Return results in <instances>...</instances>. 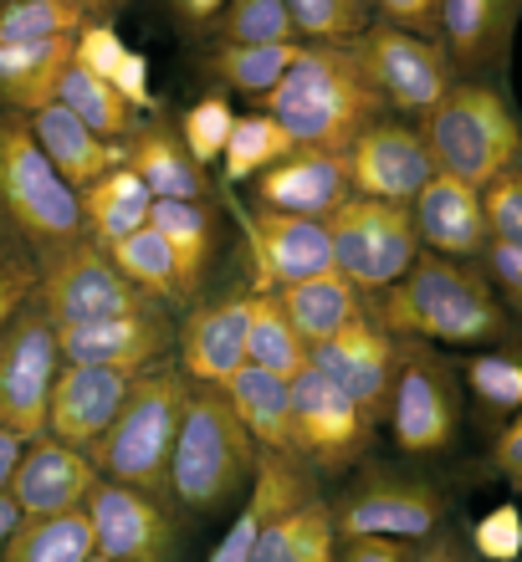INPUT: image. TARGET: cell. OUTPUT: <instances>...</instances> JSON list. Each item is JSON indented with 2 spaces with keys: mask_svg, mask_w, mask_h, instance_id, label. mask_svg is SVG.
<instances>
[{
  "mask_svg": "<svg viewBox=\"0 0 522 562\" xmlns=\"http://www.w3.org/2000/svg\"><path fill=\"white\" fill-rule=\"evenodd\" d=\"M415 562H477V552L466 548V542L451 532V527H441L435 537H425V542H420Z\"/></svg>",
  "mask_w": 522,
  "mask_h": 562,
  "instance_id": "db71d44e",
  "label": "cell"
},
{
  "mask_svg": "<svg viewBox=\"0 0 522 562\" xmlns=\"http://www.w3.org/2000/svg\"><path fill=\"white\" fill-rule=\"evenodd\" d=\"M15 521H21V506L11 502V491H0V552H5V542H11Z\"/></svg>",
  "mask_w": 522,
  "mask_h": 562,
  "instance_id": "9f6ffc18",
  "label": "cell"
},
{
  "mask_svg": "<svg viewBox=\"0 0 522 562\" xmlns=\"http://www.w3.org/2000/svg\"><path fill=\"white\" fill-rule=\"evenodd\" d=\"M57 103L67 108V113H77V119L88 123L92 134H103V138H129L144 123V113H138L129 98H123L119 88H108L103 77H92V72H82V67H67L62 72V88H57Z\"/></svg>",
  "mask_w": 522,
  "mask_h": 562,
  "instance_id": "f35d334b",
  "label": "cell"
},
{
  "mask_svg": "<svg viewBox=\"0 0 522 562\" xmlns=\"http://www.w3.org/2000/svg\"><path fill=\"white\" fill-rule=\"evenodd\" d=\"M374 429L379 425L313 363L292 379V450L298 460H308L313 475L338 481V475L358 471L374 445Z\"/></svg>",
  "mask_w": 522,
  "mask_h": 562,
  "instance_id": "7c38bea8",
  "label": "cell"
},
{
  "mask_svg": "<svg viewBox=\"0 0 522 562\" xmlns=\"http://www.w3.org/2000/svg\"><path fill=\"white\" fill-rule=\"evenodd\" d=\"M481 205H487V225H492V240H508L522 246V164L497 175L487 190H481Z\"/></svg>",
  "mask_w": 522,
  "mask_h": 562,
  "instance_id": "bcb514c9",
  "label": "cell"
},
{
  "mask_svg": "<svg viewBox=\"0 0 522 562\" xmlns=\"http://www.w3.org/2000/svg\"><path fill=\"white\" fill-rule=\"evenodd\" d=\"M77 205H82V231H88V240L108 251V246H119L123 236H134V231L149 225L154 190L123 164L113 175L82 184V190H77Z\"/></svg>",
  "mask_w": 522,
  "mask_h": 562,
  "instance_id": "4dcf8cb0",
  "label": "cell"
},
{
  "mask_svg": "<svg viewBox=\"0 0 522 562\" xmlns=\"http://www.w3.org/2000/svg\"><path fill=\"white\" fill-rule=\"evenodd\" d=\"M518 26L522 0H446L441 5V46H446L456 77L492 82L508 72Z\"/></svg>",
  "mask_w": 522,
  "mask_h": 562,
  "instance_id": "44dd1931",
  "label": "cell"
},
{
  "mask_svg": "<svg viewBox=\"0 0 522 562\" xmlns=\"http://www.w3.org/2000/svg\"><path fill=\"white\" fill-rule=\"evenodd\" d=\"M462 384L492 419L522 415V348H492V353L466 358Z\"/></svg>",
  "mask_w": 522,
  "mask_h": 562,
  "instance_id": "60d3db41",
  "label": "cell"
},
{
  "mask_svg": "<svg viewBox=\"0 0 522 562\" xmlns=\"http://www.w3.org/2000/svg\"><path fill=\"white\" fill-rule=\"evenodd\" d=\"M323 225H329V236H333V261H338V271H344L364 296L395 286L420 256L410 205L348 194Z\"/></svg>",
  "mask_w": 522,
  "mask_h": 562,
  "instance_id": "30bf717a",
  "label": "cell"
},
{
  "mask_svg": "<svg viewBox=\"0 0 522 562\" xmlns=\"http://www.w3.org/2000/svg\"><path fill=\"white\" fill-rule=\"evenodd\" d=\"M287 15L298 26V42L318 46H348L374 26L369 0H287Z\"/></svg>",
  "mask_w": 522,
  "mask_h": 562,
  "instance_id": "b9f144b4",
  "label": "cell"
},
{
  "mask_svg": "<svg viewBox=\"0 0 522 562\" xmlns=\"http://www.w3.org/2000/svg\"><path fill=\"white\" fill-rule=\"evenodd\" d=\"M313 496H318V486H313L308 460L282 456V450H262V456H256L252 491H246V506L236 512V521L225 527V537L215 542V552H210L206 562H252L262 527L277 521L282 512H292V506L313 502Z\"/></svg>",
  "mask_w": 522,
  "mask_h": 562,
  "instance_id": "d4e9b609",
  "label": "cell"
},
{
  "mask_svg": "<svg viewBox=\"0 0 522 562\" xmlns=\"http://www.w3.org/2000/svg\"><path fill=\"white\" fill-rule=\"evenodd\" d=\"M354 46L358 67L374 82V92L385 98V113H404V119H425L451 88H456V67H451L446 46L415 31H400L389 21H374Z\"/></svg>",
  "mask_w": 522,
  "mask_h": 562,
  "instance_id": "8fae6325",
  "label": "cell"
},
{
  "mask_svg": "<svg viewBox=\"0 0 522 562\" xmlns=\"http://www.w3.org/2000/svg\"><path fill=\"white\" fill-rule=\"evenodd\" d=\"M88 562H113V558H103V552H92V558Z\"/></svg>",
  "mask_w": 522,
  "mask_h": 562,
  "instance_id": "680465c9",
  "label": "cell"
},
{
  "mask_svg": "<svg viewBox=\"0 0 522 562\" xmlns=\"http://www.w3.org/2000/svg\"><path fill=\"white\" fill-rule=\"evenodd\" d=\"M369 312L395 338L451 342V348H487L512 333L508 302L497 296L492 277L477 261H451V256L420 251L415 267L395 286L369 296Z\"/></svg>",
  "mask_w": 522,
  "mask_h": 562,
  "instance_id": "6da1fadb",
  "label": "cell"
},
{
  "mask_svg": "<svg viewBox=\"0 0 522 562\" xmlns=\"http://www.w3.org/2000/svg\"><path fill=\"white\" fill-rule=\"evenodd\" d=\"M348 194H354V184H348L344 148L298 144L282 164H271L267 175H256V210H282V215L329 221Z\"/></svg>",
  "mask_w": 522,
  "mask_h": 562,
  "instance_id": "cb8c5ba5",
  "label": "cell"
},
{
  "mask_svg": "<svg viewBox=\"0 0 522 562\" xmlns=\"http://www.w3.org/2000/svg\"><path fill=\"white\" fill-rule=\"evenodd\" d=\"M108 256H113V267L134 281L154 307L179 312V317H185V312L200 302V292H206V281H195L190 271H185V261L169 251V240L159 236L154 225L134 231V236H123L119 246H108Z\"/></svg>",
  "mask_w": 522,
  "mask_h": 562,
  "instance_id": "83f0119b",
  "label": "cell"
},
{
  "mask_svg": "<svg viewBox=\"0 0 522 562\" xmlns=\"http://www.w3.org/2000/svg\"><path fill=\"white\" fill-rule=\"evenodd\" d=\"M410 221H415L420 251L451 256V261H481L492 246L481 190L456 175H431V184L410 200Z\"/></svg>",
  "mask_w": 522,
  "mask_h": 562,
  "instance_id": "7402d4cb",
  "label": "cell"
},
{
  "mask_svg": "<svg viewBox=\"0 0 522 562\" xmlns=\"http://www.w3.org/2000/svg\"><path fill=\"white\" fill-rule=\"evenodd\" d=\"M175 128H179V138H185V148L210 169V164H221L225 138H231V128H236V108H231L225 92L210 88L206 98H195V103L185 108V119H179Z\"/></svg>",
  "mask_w": 522,
  "mask_h": 562,
  "instance_id": "f6af8a7d",
  "label": "cell"
},
{
  "mask_svg": "<svg viewBox=\"0 0 522 562\" xmlns=\"http://www.w3.org/2000/svg\"><path fill=\"white\" fill-rule=\"evenodd\" d=\"M31 267H36V292L31 296L42 302L52 327L154 307L149 296L113 267V256H108L103 246H92L88 236L67 240V246H52V251H36Z\"/></svg>",
  "mask_w": 522,
  "mask_h": 562,
  "instance_id": "9c48e42d",
  "label": "cell"
},
{
  "mask_svg": "<svg viewBox=\"0 0 522 562\" xmlns=\"http://www.w3.org/2000/svg\"><path fill=\"white\" fill-rule=\"evenodd\" d=\"M165 11H169V21H175L179 36H190L195 42V36H210V31H215L225 0H165Z\"/></svg>",
  "mask_w": 522,
  "mask_h": 562,
  "instance_id": "f5cc1de1",
  "label": "cell"
},
{
  "mask_svg": "<svg viewBox=\"0 0 522 562\" xmlns=\"http://www.w3.org/2000/svg\"><path fill=\"white\" fill-rule=\"evenodd\" d=\"M246 363L277 373V379H298L313 363V348L287 323L277 292H246Z\"/></svg>",
  "mask_w": 522,
  "mask_h": 562,
  "instance_id": "d590c367",
  "label": "cell"
},
{
  "mask_svg": "<svg viewBox=\"0 0 522 562\" xmlns=\"http://www.w3.org/2000/svg\"><path fill=\"white\" fill-rule=\"evenodd\" d=\"M241 236H246V261H252V281L246 292H282L292 281L338 271L333 261V236L323 221L308 215H282V210H236Z\"/></svg>",
  "mask_w": 522,
  "mask_h": 562,
  "instance_id": "9a60e30c",
  "label": "cell"
},
{
  "mask_svg": "<svg viewBox=\"0 0 522 562\" xmlns=\"http://www.w3.org/2000/svg\"><path fill=\"white\" fill-rule=\"evenodd\" d=\"M210 36L236 46H287L298 42V26L287 15V0H225Z\"/></svg>",
  "mask_w": 522,
  "mask_h": 562,
  "instance_id": "7bdbcfd3",
  "label": "cell"
},
{
  "mask_svg": "<svg viewBox=\"0 0 522 562\" xmlns=\"http://www.w3.org/2000/svg\"><path fill=\"white\" fill-rule=\"evenodd\" d=\"M175 353H179V373L190 384H210V389L231 384V373L246 369V286L210 296V302H195L179 317Z\"/></svg>",
  "mask_w": 522,
  "mask_h": 562,
  "instance_id": "ffe728a7",
  "label": "cell"
},
{
  "mask_svg": "<svg viewBox=\"0 0 522 562\" xmlns=\"http://www.w3.org/2000/svg\"><path fill=\"white\" fill-rule=\"evenodd\" d=\"M26 123H31V138H36L42 154L52 159V169H57L73 190H82V184H92V179H103L129 164V148H123L119 138L92 134L88 123L77 119V113H67L62 103H46V108H36V113H26Z\"/></svg>",
  "mask_w": 522,
  "mask_h": 562,
  "instance_id": "4316f807",
  "label": "cell"
},
{
  "mask_svg": "<svg viewBox=\"0 0 522 562\" xmlns=\"http://www.w3.org/2000/svg\"><path fill=\"white\" fill-rule=\"evenodd\" d=\"M313 369L329 373L333 384L379 425L389 415V389H395V369H400V338L374 312H364L338 338L313 342Z\"/></svg>",
  "mask_w": 522,
  "mask_h": 562,
  "instance_id": "ac0fdd59",
  "label": "cell"
},
{
  "mask_svg": "<svg viewBox=\"0 0 522 562\" xmlns=\"http://www.w3.org/2000/svg\"><path fill=\"white\" fill-rule=\"evenodd\" d=\"M31 292H36V267H31V251H21L15 240L0 236V327L26 307Z\"/></svg>",
  "mask_w": 522,
  "mask_h": 562,
  "instance_id": "7dc6e473",
  "label": "cell"
},
{
  "mask_svg": "<svg viewBox=\"0 0 522 562\" xmlns=\"http://www.w3.org/2000/svg\"><path fill=\"white\" fill-rule=\"evenodd\" d=\"M88 517L98 552L113 562H179V517L175 496L144 486H123V481H98L88 496Z\"/></svg>",
  "mask_w": 522,
  "mask_h": 562,
  "instance_id": "5bb4252c",
  "label": "cell"
},
{
  "mask_svg": "<svg viewBox=\"0 0 522 562\" xmlns=\"http://www.w3.org/2000/svg\"><path fill=\"white\" fill-rule=\"evenodd\" d=\"M119 5H129V0H82V11L88 15H113Z\"/></svg>",
  "mask_w": 522,
  "mask_h": 562,
  "instance_id": "6f0895ef",
  "label": "cell"
},
{
  "mask_svg": "<svg viewBox=\"0 0 522 562\" xmlns=\"http://www.w3.org/2000/svg\"><path fill=\"white\" fill-rule=\"evenodd\" d=\"M62 369L57 327L31 296L11 323L0 327V429H11L21 440L46 435V404Z\"/></svg>",
  "mask_w": 522,
  "mask_h": 562,
  "instance_id": "4fadbf2b",
  "label": "cell"
},
{
  "mask_svg": "<svg viewBox=\"0 0 522 562\" xmlns=\"http://www.w3.org/2000/svg\"><path fill=\"white\" fill-rule=\"evenodd\" d=\"M277 296H282L287 323L298 327L308 348H313V342L338 338L348 323H358V317L369 312V296L358 292L344 271H323V277L292 281V286H282Z\"/></svg>",
  "mask_w": 522,
  "mask_h": 562,
  "instance_id": "f546056e",
  "label": "cell"
},
{
  "mask_svg": "<svg viewBox=\"0 0 522 562\" xmlns=\"http://www.w3.org/2000/svg\"><path fill=\"white\" fill-rule=\"evenodd\" d=\"M98 552L88 506L52 512V517H21L0 562H88Z\"/></svg>",
  "mask_w": 522,
  "mask_h": 562,
  "instance_id": "8d00e7d4",
  "label": "cell"
},
{
  "mask_svg": "<svg viewBox=\"0 0 522 562\" xmlns=\"http://www.w3.org/2000/svg\"><path fill=\"white\" fill-rule=\"evenodd\" d=\"M67 67H73V36L0 42V108L26 119L36 108L57 103V88Z\"/></svg>",
  "mask_w": 522,
  "mask_h": 562,
  "instance_id": "f1b7e54d",
  "label": "cell"
},
{
  "mask_svg": "<svg viewBox=\"0 0 522 562\" xmlns=\"http://www.w3.org/2000/svg\"><path fill=\"white\" fill-rule=\"evenodd\" d=\"M129 148V169H134L144 184L154 190V200H215V184H210V169L195 159L179 128L154 113L123 138Z\"/></svg>",
  "mask_w": 522,
  "mask_h": 562,
  "instance_id": "484cf974",
  "label": "cell"
},
{
  "mask_svg": "<svg viewBox=\"0 0 522 562\" xmlns=\"http://www.w3.org/2000/svg\"><path fill=\"white\" fill-rule=\"evenodd\" d=\"M481 271L492 277V286H497V296L508 302V312H522V246L492 240L487 256H481Z\"/></svg>",
  "mask_w": 522,
  "mask_h": 562,
  "instance_id": "681fc988",
  "label": "cell"
},
{
  "mask_svg": "<svg viewBox=\"0 0 522 562\" xmlns=\"http://www.w3.org/2000/svg\"><path fill=\"white\" fill-rule=\"evenodd\" d=\"M262 113H271L308 148H348L385 113V98L364 77L354 46L302 42L287 77L262 98Z\"/></svg>",
  "mask_w": 522,
  "mask_h": 562,
  "instance_id": "7a4b0ae2",
  "label": "cell"
},
{
  "mask_svg": "<svg viewBox=\"0 0 522 562\" xmlns=\"http://www.w3.org/2000/svg\"><path fill=\"white\" fill-rule=\"evenodd\" d=\"M302 42H287V46H236V42H215L200 57V77L215 82V92H236V98H267L277 82L287 77V67L298 61Z\"/></svg>",
  "mask_w": 522,
  "mask_h": 562,
  "instance_id": "836d02e7",
  "label": "cell"
},
{
  "mask_svg": "<svg viewBox=\"0 0 522 562\" xmlns=\"http://www.w3.org/2000/svg\"><path fill=\"white\" fill-rule=\"evenodd\" d=\"M92 15L82 0H0V42H42V36H77Z\"/></svg>",
  "mask_w": 522,
  "mask_h": 562,
  "instance_id": "ee69618b",
  "label": "cell"
},
{
  "mask_svg": "<svg viewBox=\"0 0 522 562\" xmlns=\"http://www.w3.org/2000/svg\"><path fill=\"white\" fill-rule=\"evenodd\" d=\"M98 465L88 450L57 440V435H36L26 440L21 460L11 475V502L21 506V517H52V512H77L88 506V496L98 491Z\"/></svg>",
  "mask_w": 522,
  "mask_h": 562,
  "instance_id": "d6986e66",
  "label": "cell"
},
{
  "mask_svg": "<svg viewBox=\"0 0 522 562\" xmlns=\"http://www.w3.org/2000/svg\"><path fill=\"white\" fill-rule=\"evenodd\" d=\"M420 138L431 148L435 175H456L477 190L522 159V123L508 92L481 77H456V88L420 119Z\"/></svg>",
  "mask_w": 522,
  "mask_h": 562,
  "instance_id": "277c9868",
  "label": "cell"
},
{
  "mask_svg": "<svg viewBox=\"0 0 522 562\" xmlns=\"http://www.w3.org/2000/svg\"><path fill=\"white\" fill-rule=\"evenodd\" d=\"M256 456H262V445L246 435L225 389L190 384V404H185L175 456H169V496L185 512L215 517L252 491Z\"/></svg>",
  "mask_w": 522,
  "mask_h": 562,
  "instance_id": "3957f363",
  "label": "cell"
},
{
  "mask_svg": "<svg viewBox=\"0 0 522 562\" xmlns=\"http://www.w3.org/2000/svg\"><path fill=\"white\" fill-rule=\"evenodd\" d=\"M415 552L404 537H338V562H415Z\"/></svg>",
  "mask_w": 522,
  "mask_h": 562,
  "instance_id": "f907efd6",
  "label": "cell"
},
{
  "mask_svg": "<svg viewBox=\"0 0 522 562\" xmlns=\"http://www.w3.org/2000/svg\"><path fill=\"white\" fill-rule=\"evenodd\" d=\"M129 389H134V373L98 369V363H62L52 404H46V435H57L77 450H92L119 419Z\"/></svg>",
  "mask_w": 522,
  "mask_h": 562,
  "instance_id": "603a6c76",
  "label": "cell"
},
{
  "mask_svg": "<svg viewBox=\"0 0 522 562\" xmlns=\"http://www.w3.org/2000/svg\"><path fill=\"white\" fill-rule=\"evenodd\" d=\"M62 363H98L119 373H149L169 363L175 348V323L165 307H138L119 317H92V323H62L57 327Z\"/></svg>",
  "mask_w": 522,
  "mask_h": 562,
  "instance_id": "e0dca14e",
  "label": "cell"
},
{
  "mask_svg": "<svg viewBox=\"0 0 522 562\" xmlns=\"http://www.w3.org/2000/svg\"><path fill=\"white\" fill-rule=\"evenodd\" d=\"M190 404V379L169 363L138 373L129 400H123L119 419L108 425V435L92 445L88 456L103 481H123V486H144L169 496V456H175V435ZM179 506V502H175Z\"/></svg>",
  "mask_w": 522,
  "mask_h": 562,
  "instance_id": "8992f818",
  "label": "cell"
},
{
  "mask_svg": "<svg viewBox=\"0 0 522 562\" xmlns=\"http://www.w3.org/2000/svg\"><path fill=\"white\" fill-rule=\"evenodd\" d=\"M252 562H338V521L323 496L292 506L262 527Z\"/></svg>",
  "mask_w": 522,
  "mask_h": 562,
  "instance_id": "e575fe53",
  "label": "cell"
},
{
  "mask_svg": "<svg viewBox=\"0 0 522 562\" xmlns=\"http://www.w3.org/2000/svg\"><path fill=\"white\" fill-rule=\"evenodd\" d=\"M369 5L379 21H389V26L441 42V5H446V0H369Z\"/></svg>",
  "mask_w": 522,
  "mask_h": 562,
  "instance_id": "c3c4849f",
  "label": "cell"
},
{
  "mask_svg": "<svg viewBox=\"0 0 522 562\" xmlns=\"http://www.w3.org/2000/svg\"><path fill=\"white\" fill-rule=\"evenodd\" d=\"M225 400H231L236 419L246 425V435H252L262 450L298 456V450H292V379H277V373L246 363V369L231 373Z\"/></svg>",
  "mask_w": 522,
  "mask_h": 562,
  "instance_id": "1f68e13d",
  "label": "cell"
},
{
  "mask_svg": "<svg viewBox=\"0 0 522 562\" xmlns=\"http://www.w3.org/2000/svg\"><path fill=\"white\" fill-rule=\"evenodd\" d=\"M292 148H298V138L287 134V128L271 119V113H262V108H256V113H246V119L236 113V128H231V138H225V154H221L225 184H241V179L267 175L271 164H282Z\"/></svg>",
  "mask_w": 522,
  "mask_h": 562,
  "instance_id": "ab89813d",
  "label": "cell"
},
{
  "mask_svg": "<svg viewBox=\"0 0 522 562\" xmlns=\"http://www.w3.org/2000/svg\"><path fill=\"white\" fill-rule=\"evenodd\" d=\"M333 496V521L338 537H404V542H425L446 527L451 496L435 486L431 475L400 471V465H379L364 460L358 471Z\"/></svg>",
  "mask_w": 522,
  "mask_h": 562,
  "instance_id": "ba28073f",
  "label": "cell"
},
{
  "mask_svg": "<svg viewBox=\"0 0 522 562\" xmlns=\"http://www.w3.org/2000/svg\"><path fill=\"white\" fill-rule=\"evenodd\" d=\"M21 450H26V440H21V435H11V429H0V491L11 486V475H15V460H21Z\"/></svg>",
  "mask_w": 522,
  "mask_h": 562,
  "instance_id": "11a10c76",
  "label": "cell"
},
{
  "mask_svg": "<svg viewBox=\"0 0 522 562\" xmlns=\"http://www.w3.org/2000/svg\"><path fill=\"white\" fill-rule=\"evenodd\" d=\"M73 61L82 67V72L103 77L108 88H119L144 119L159 113V98H154V88H149V67H144L138 52L123 46V36L108 26V15H92L88 26L73 36Z\"/></svg>",
  "mask_w": 522,
  "mask_h": 562,
  "instance_id": "d6a6232c",
  "label": "cell"
},
{
  "mask_svg": "<svg viewBox=\"0 0 522 562\" xmlns=\"http://www.w3.org/2000/svg\"><path fill=\"white\" fill-rule=\"evenodd\" d=\"M487 465H492V475H502L512 491H522V415L502 419V429L492 435V450H487Z\"/></svg>",
  "mask_w": 522,
  "mask_h": 562,
  "instance_id": "816d5d0a",
  "label": "cell"
},
{
  "mask_svg": "<svg viewBox=\"0 0 522 562\" xmlns=\"http://www.w3.org/2000/svg\"><path fill=\"white\" fill-rule=\"evenodd\" d=\"M149 225L169 240V251L185 261L195 281H210L215 251H221V215L215 200H154Z\"/></svg>",
  "mask_w": 522,
  "mask_h": 562,
  "instance_id": "74e56055",
  "label": "cell"
},
{
  "mask_svg": "<svg viewBox=\"0 0 522 562\" xmlns=\"http://www.w3.org/2000/svg\"><path fill=\"white\" fill-rule=\"evenodd\" d=\"M348 159V184L364 200H389V205H410L435 175V159L425 138H420V123L404 119H379L344 148Z\"/></svg>",
  "mask_w": 522,
  "mask_h": 562,
  "instance_id": "2e32d148",
  "label": "cell"
},
{
  "mask_svg": "<svg viewBox=\"0 0 522 562\" xmlns=\"http://www.w3.org/2000/svg\"><path fill=\"white\" fill-rule=\"evenodd\" d=\"M518 164H522V159H518Z\"/></svg>",
  "mask_w": 522,
  "mask_h": 562,
  "instance_id": "91938a15",
  "label": "cell"
},
{
  "mask_svg": "<svg viewBox=\"0 0 522 562\" xmlns=\"http://www.w3.org/2000/svg\"><path fill=\"white\" fill-rule=\"evenodd\" d=\"M0 236L31 256L88 236L77 190L52 169L21 113H0Z\"/></svg>",
  "mask_w": 522,
  "mask_h": 562,
  "instance_id": "5b68a950",
  "label": "cell"
},
{
  "mask_svg": "<svg viewBox=\"0 0 522 562\" xmlns=\"http://www.w3.org/2000/svg\"><path fill=\"white\" fill-rule=\"evenodd\" d=\"M385 425L395 435V450L410 460L451 456L462 445V373L435 342L400 338V369H395V389H389Z\"/></svg>",
  "mask_w": 522,
  "mask_h": 562,
  "instance_id": "52a82bcc",
  "label": "cell"
}]
</instances>
